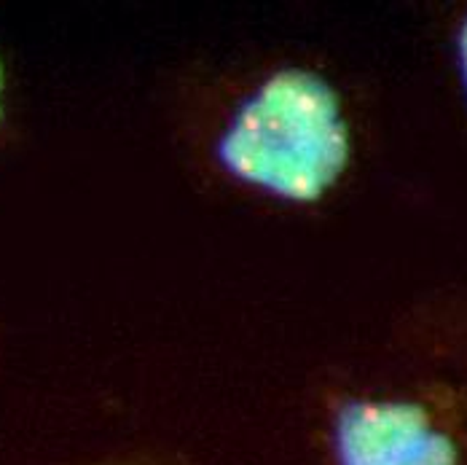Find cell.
Masks as SVG:
<instances>
[{"label": "cell", "mask_w": 467, "mask_h": 465, "mask_svg": "<svg viewBox=\"0 0 467 465\" xmlns=\"http://www.w3.org/2000/svg\"><path fill=\"white\" fill-rule=\"evenodd\" d=\"M392 347L411 369L467 382V285L430 291L400 310Z\"/></svg>", "instance_id": "cell-3"}, {"label": "cell", "mask_w": 467, "mask_h": 465, "mask_svg": "<svg viewBox=\"0 0 467 465\" xmlns=\"http://www.w3.org/2000/svg\"><path fill=\"white\" fill-rule=\"evenodd\" d=\"M5 119H8V70L0 54V132L5 127Z\"/></svg>", "instance_id": "cell-5"}, {"label": "cell", "mask_w": 467, "mask_h": 465, "mask_svg": "<svg viewBox=\"0 0 467 465\" xmlns=\"http://www.w3.org/2000/svg\"><path fill=\"white\" fill-rule=\"evenodd\" d=\"M167 119L196 186L282 216L336 205L371 143L355 79L301 47L191 57L172 76Z\"/></svg>", "instance_id": "cell-1"}, {"label": "cell", "mask_w": 467, "mask_h": 465, "mask_svg": "<svg viewBox=\"0 0 467 465\" xmlns=\"http://www.w3.org/2000/svg\"><path fill=\"white\" fill-rule=\"evenodd\" d=\"M443 54L467 122V3L454 5L443 22Z\"/></svg>", "instance_id": "cell-4"}, {"label": "cell", "mask_w": 467, "mask_h": 465, "mask_svg": "<svg viewBox=\"0 0 467 465\" xmlns=\"http://www.w3.org/2000/svg\"><path fill=\"white\" fill-rule=\"evenodd\" d=\"M317 444L323 465H467V382L424 369L400 382L330 379Z\"/></svg>", "instance_id": "cell-2"}, {"label": "cell", "mask_w": 467, "mask_h": 465, "mask_svg": "<svg viewBox=\"0 0 467 465\" xmlns=\"http://www.w3.org/2000/svg\"><path fill=\"white\" fill-rule=\"evenodd\" d=\"M97 465H178L172 460H156V458H130V460H113V463H97Z\"/></svg>", "instance_id": "cell-6"}]
</instances>
